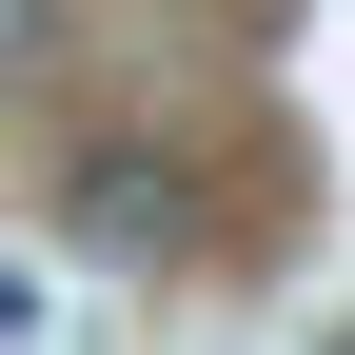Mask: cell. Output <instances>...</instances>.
<instances>
[{
  "label": "cell",
  "mask_w": 355,
  "mask_h": 355,
  "mask_svg": "<svg viewBox=\"0 0 355 355\" xmlns=\"http://www.w3.org/2000/svg\"><path fill=\"white\" fill-rule=\"evenodd\" d=\"M79 237H99V257H178V237H198V198H178L158 158H79Z\"/></svg>",
  "instance_id": "1"
}]
</instances>
